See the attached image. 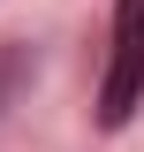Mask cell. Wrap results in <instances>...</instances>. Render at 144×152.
I'll use <instances>...</instances> for the list:
<instances>
[{"mask_svg":"<svg viewBox=\"0 0 144 152\" xmlns=\"http://www.w3.org/2000/svg\"><path fill=\"white\" fill-rule=\"evenodd\" d=\"M144 99V0H121L114 8V61H106V84H99V122L121 129Z\"/></svg>","mask_w":144,"mask_h":152,"instance_id":"6da1fadb","label":"cell"}]
</instances>
